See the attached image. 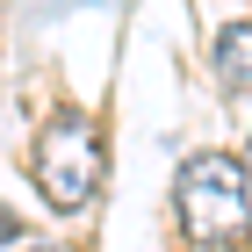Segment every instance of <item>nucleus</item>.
<instances>
[{
    "mask_svg": "<svg viewBox=\"0 0 252 252\" xmlns=\"http://www.w3.org/2000/svg\"><path fill=\"white\" fill-rule=\"evenodd\" d=\"M216 79H223V94L252 101V22L216 29Z\"/></svg>",
    "mask_w": 252,
    "mask_h": 252,
    "instance_id": "obj_3",
    "label": "nucleus"
},
{
    "mask_svg": "<svg viewBox=\"0 0 252 252\" xmlns=\"http://www.w3.org/2000/svg\"><path fill=\"white\" fill-rule=\"evenodd\" d=\"M43 252H51V245H43Z\"/></svg>",
    "mask_w": 252,
    "mask_h": 252,
    "instance_id": "obj_5",
    "label": "nucleus"
},
{
    "mask_svg": "<svg viewBox=\"0 0 252 252\" xmlns=\"http://www.w3.org/2000/svg\"><path fill=\"white\" fill-rule=\"evenodd\" d=\"M245 180H252V130H245Z\"/></svg>",
    "mask_w": 252,
    "mask_h": 252,
    "instance_id": "obj_4",
    "label": "nucleus"
},
{
    "mask_svg": "<svg viewBox=\"0 0 252 252\" xmlns=\"http://www.w3.org/2000/svg\"><path fill=\"white\" fill-rule=\"evenodd\" d=\"M173 209H180V231H188L202 252L252 245V180H245V158L194 152L188 166H180V180H173Z\"/></svg>",
    "mask_w": 252,
    "mask_h": 252,
    "instance_id": "obj_1",
    "label": "nucleus"
},
{
    "mask_svg": "<svg viewBox=\"0 0 252 252\" xmlns=\"http://www.w3.org/2000/svg\"><path fill=\"white\" fill-rule=\"evenodd\" d=\"M101 173H108V158H101V130L79 108H65V116H51L36 130V188L51 209H87L101 188Z\"/></svg>",
    "mask_w": 252,
    "mask_h": 252,
    "instance_id": "obj_2",
    "label": "nucleus"
}]
</instances>
